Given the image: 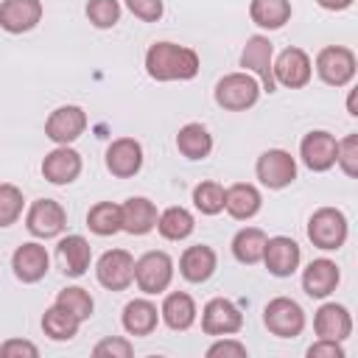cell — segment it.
<instances>
[{
  "label": "cell",
  "mask_w": 358,
  "mask_h": 358,
  "mask_svg": "<svg viewBox=\"0 0 358 358\" xmlns=\"http://www.w3.org/2000/svg\"><path fill=\"white\" fill-rule=\"evenodd\" d=\"M145 70L157 81H187L199 73V53L173 42H154L145 50Z\"/></svg>",
  "instance_id": "1"
},
{
  "label": "cell",
  "mask_w": 358,
  "mask_h": 358,
  "mask_svg": "<svg viewBox=\"0 0 358 358\" xmlns=\"http://www.w3.org/2000/svg\"><path fill=\"white\" fill-rule=\"evenodd\" d=\"M260 98V84L249 73H229L215 84V103L229 112H243Z\"/></svg>",
  "instance_id": "2"
},
{
  "label": "cell",
  "mask_w": 358,
  "mask_h": 358,
  "mask_svg": "<svg viewBox=\"0 0 358 358\" xmlns=\"http://www.w3.org/2000/svg\"><path fill=\"white\" fill-rule=\"evenodd\" d=\"M308 238L319 249H338L347 241V218L336 207H322L308 221Z\"/></svg>",
  "instance_id": "3"
},
{
  "label": "cell",
  "mask_w": 358,
  "mask_h": 358,
  "mask_svg": "<svg viewBox=\"0 0 358 358\" xmlns=\"http://www.w3.org/2000/svg\"><path fill=\"white\" fill-rule=\"evenodd\" d=\"M173 277V260L165 252H145L140 260H134V282L143 294H162L171 285Z\"/></svg>",
  "instance_id": "4"
},
{
  "label": "cell",
  "mask_w": 358,
  "mask_h": 358,
  "mask_svg": "<svg viewBox=\"0 0 358 358\" xmlns=\"http://www.w3.org/2000/svg\"><path fill=\"white\" fill-rule=\"evenodd\" d=\"M316 73L330 87H344L355 76V53L341 45H327L316 56Z\"/></svg>",
  "instance_id": "5"
},
{
  "label": "cell",
  "mask_w": 358,
  "mask_h": 358,
  "mask_svg": "<svg viewBox=\"0 0 358 358\" xmlns=\"http://www.w3.org/2000/svg\"><path fill=\"white\" fill-rule=\"evenodd\" d=\"M263 322H266L268 333H274V336H280V338H294V336H299L302 327H305V310H302L294 299L277 296V299H271V302L266 305Z\"/></svg>",
  "instance_id": "6"
},
{
  "label": "cell",
  "mask_w": 358,
  "mask_h": 358,
  "mask_svg": "<svg viewBox=\"0 0 358 358\" xmlns=\"http://www.w3.org/2000/svg\"><path fill=\"white\" fill-rule=\"evenodd\" d=\"M98 282L109 291H123L134 282V257L126 249H109L95 266Z\"/></svg>",
  "instance_id": "7"
},
{
  "label": "cell",
  "mask_w": 358,
  "mask_h": 358,
  "mask_svg": "<svg viewBox=\"0 0 358 358\" xmlns=\"http://www.w3.org/2000/svg\"><path fill=\"white\" fill-rule=\"evenodd\" d=\"M255 171H257V179H260L266 187H271V190H280V187H285V185H291V182L296 179V162H294V157H291L288 151H282V148H268V151H263V154L257 157Z\"/></svg>",
  "instance_id": "8"
},
{
  "label": "cell",
  "mask_w": 358,
  "mask_h": 358,
  "mask_svg": "<svg viewBox=\"0 0 358 358\" xmlns=\"http://www.w3.org/2000/svg\"><path fill=\"white\" fill-rule=\"evenodd\" d=\"M271 62H274V48L268 42V36H249L243 50H241V67L252 70L260 81H263V90L266 92H274L277 84H274V73H271Z\"/></svg>",
  "instance_id": "9"
},
{
  "label": "cell",
  "mask_w": 358,
  "mask_h": 358,
  "mask_svg": "<svg viewBox=\"0 0 358 358\" xmlns=\"http://www.w3.org/2000/svg\"><path fill=\"white\" fill-rule=\"evenodd\" d=\"M25 227L31 235L36 238H56L64 227H67V213L59 201L53 199H36L31 207H28V215H25Z\"/></svg>",
  "instance_id": "10"
},
{
  "label": "cell",
  "mask_w": 358,
  "mask_h": 358,
  "mask_svg": "<svg viewBox=\"0 0 358 358\" xmlns=\"http://www.w3.org/2000/svg\"><path fill=\"white\" fill-rule=\"evenodd\" d=\"M310 59L302 48H285L274 62H271V73H274V84L282 87H305L310 81Z\"/></svg>",
  "instance_id": "11"
},
{
  "label": "cell",
  "mask_w": 358,
  "mask_h": 358,
  "mask_svg": "<svg viewBox=\"0 0 358 358\" xmlns=\"http://www.w3.org/2000/svg\"><path fill=\"white\" fill-rule=\"evenodd\" d=\"M84 129H87V115L81 106H73V103L53 109L50 117L45 120V134L59 145H70L84 134Z\"/></svg>",
  "instance_id": "12"
},
{
  "label": "cell",
  "mask_w": 358,
  "mask_h": 358,
  "mask_svg": "<svg viewBox=\"0 0 358 358\" xmlns=\"http://www.w3.org/2000/svg\"><path fill=\"white\" fill-rule=\"evenodd\" d=\"M243 324V313L238 310L235 302L224 299V296H215L204 305V313H201V330L207 336H232L238 333Z\"/></svg>",
  "instance_id": "13"
},
{
  "label": "cell",
  "mask_w": 358,
  "mask_h": 358,
  "mask_svg": "<svg viewBox=\"0 0 358 358\" xmlns=\"http://www.w3.org/2000/svg\"><path fill=\"white\" fill-rule=\"evenodd\" d=\"M302 260V252L296 246V241L277 235V238H266V249H263V263L274 277H291L296 271Z\"/></svg>",
  "instance_id": "14"
},
{
  "label": "cell",
  "mask_w": 358,
  "mask_h": 358,
  "mask_svg": "<svg viewBox=\"0 0 358 358\" xmlns=\"http://www.w3.org/2000/svg\"><path fill=\"white\" fill-rule=\"evenodd\" d=\"M106 168L109 173L129 179L143 168V145L134 137H117L106 148Z\"/></svg>",
  "instance_id": "15"
},
{
  "label": "cell",
  "mask_w": 358,
  "mask_h": 358,
  "mask_svg": "<svg viewBox=\"0 0 358 358\" xmlns=\"http://www.w3.org/2000/svg\"><path fill=\"white\" fill-rule=\"evenodd\" d=\"M42 20L39 0H3L0 3V28L8 34H22L36 28Z\"/></svg>",
  "instance_id": "16"
},
{
  "label": "cell",
  "mask_w": 358,
  "mask_h": 358,
  "mask_svg": "<svg viewBox=\"0 0 358 358\" xmlns=\"http://www.w3.org/2000/svg\"><path fill=\"white\" fill-rule=\"evenodd\" d=\"M48 263H50L48 252L36 241L17 246L14 255H11V268H14L17 280H22V282H39L48 274Z\"/></svg>",
  "instance_id": "17"
},
{
  "label": "cell",
  "mask_w": 358,
  "mask_h": 358,
  "mask_svg": "<svg viewBox=\"0 0 358 358\" xmlns=\"http://www.w3.org/2000/svg\"><path fill=\"white\" fill-rule=\"evenodd\" d=\"M336 145H338V140L330 131H310V134H305V140L299 145L302 162L310 171H327L336 165Z\"/></svg>",
  "instance_id": "18"
},
{
  "label": "cell",
  "mask_w": 358,
  "mask_h": 358,
  "mask_svg": "<svg viewBox=\"0 0 358 358\" xmlns=\"http://www.w3.org/2000/svg\"><path fill=\"white\" fill-rule=\"evenodd\" d=\"M81 173V157L70 145H59L42 159V176L53 185H70Z\"/></svg>",
  "instance_id": "19"
},
{
  "label": "cell",
  "mask_w": 358,
  "mask_h": 358,
  "mask_svg": "<svg viewBox=\"0 0 358 358\" xmlns=\"http://www.w3.org/2000/svg\"><path fill=\"white\" fill-rule=\"evenodd\" d=\"M313 330L319 338H330V341H344L352 333V316L344 305L327 302L316 310L313 316Z\"/></svg>",
  "instance_id": "20"
},
{
  "label": "cell",
  "mask_w": 358,
  "mask_h": 358,
  "mask_svg": "<svg viewBox=\"0 0 358 358\" xmlns=\"http://www.w3.org/2000/svg\"><path fill=\"white\" fill-rule=\"evenodd\" d=\"M157 227V207L145 196H131L120 204V229L129 235H145Z\"/></svg>",
  "instance_id": "21"
},
{
  "label": "cell",
  "mask_w": 358,
  "mask_h": 358,
  "mask_svg": "<svg viewBox=\"0 0 358 358\" xmlns=\"http://www.w3.org/2000/svg\"><path fill=\"white\" fill-rule=\"evenodd\" d=\"M338 280H341L338 266H336L333 260H327V257H319V260H313V263L305 268V274H302V288H305L308 296L322 299V296H327V294L336 291Z\"/></svg>",
  "instance_id": "22"
},
{
  "label": "cell",
  "mask_w": 358,
  "mask_h": 358,
  "mask_svg": "<svg viewBox=\"0 0 358 358\" xmlns=\"http://www.w3.org/2000/svg\"><path fill=\"white\" fill-rule=\"evenodd\" d=\"M260 201H263L260 190L255 185H249V182H238V185H229L224 190V210L238 221L252 218L260 210Z\"/></svg>",
  "instance_id": "23"
},
{
  "label": "cell",
  "mask_w": 358,
  "mask_h": 358,
  "mask_svg": "<svg viewBox=\"0 0 358 358\" xmlns=\"http://www.w3.org/2000/svg\"><path fill=\"white\" fill-rule=\"evenodd\" d=\"M179 271H182V277L187 282H204V280H210L213 271H215V252L210 246H204V243L187 246L182 252V257H179Z\"/></svg>",
  "instance_id": "24"
},
{
  "label": "cell",
  "mask_w": 358,
  "mask_h": 358,
  "mask_svg": "<svg viewBox=\"0 0 358 358\" xmlns=\"http://www.w3.org/2000/svg\"><path fill=\"white\" fill-rule=\"evenodd\" d=\"M59 260H62V268L67 277H81L92 260V249L87 243V238H81V235L62 238L59 241Z\"/></svg>",
  "instance_id": "25"
},
{
  "label": "cell",
  "mask_w": 358,
  "mask_h": 358,
  "mask_svg": "<svg viewBox=\"0 0 358 358\" xmlns=\"http://www.w3.org/2000/svg\"><path fill=\"white\" fill-rule=\"evenodd\" d=\"M159 313H162V319H165V324H168L171 330H187V327L196 322V302H193L190 294L173 291V294L165 296Z\"/></svg>",
  "instance_id": "26"
},
{
  "label": "cell",
  "mask_w": 358,
  "mask_h": 358,
  "mask_svg": "<svg viewBox=\"0 0 358 358\" xmlns=\"http://www.w3.org/2000/svg\"><path fill=\"white\" fill-rule=\"evenodd\" d=\"M157 322H159V310L148 299H131L123 308V327L131 336H148V333H154Z\"/></svg>",
  "instance_id": "27"
},
{
  "label": "cell",
  "mask_w": 358,
  "mask_h": 358,
  "mask_svg": "<svg viewBox=\"0 0 358 358\" xmlns=\"http://www.w3.org/2000/svg\"><path fill=\"white\" fill-rule=\"evenodd\" d=\"M176 148L187 159H204L213 151V137L201 123H185L176 134Z\"/></svg>",
  "instance_id": "28"
},
{
  "label": "cell",
  "mask_w": 358,
  "mask_h": 358,
  "mask_svg": "<svg viewBox=\"0 0 358 358\" xmlns=\"http://www.w3.org/2000/svg\"><path fill=\"white\" fill-rule=\"evenodd\" d=\"M249 17H252L255 25L274 31V28H282L291 20V3L288 0H252Z\"/></svg>",
  "instance_id": "29"
},
{
  "label": "cell",
  "mask_w": 358,
  "mask_h": 358,
  "mask_svg": "<svg viewBox=\"0 0 358 358\" xmlns=\"http://www.w3.org/2000/svg\"><path fill=\"white\" fill-rule=\"evenodd\" d=\"M81 327V319H76L70 310H64L62 305H50L42 316V330L45 336H50L53 341H70Z\"/></svg>",
  "instance_id": "30"
},
{
  "label": "cell",
  "mask_w": 358,
  "mask_h": 358,
  "mask_svg": "<svg viewBox=\"0 0 358 358\" xmlns=\"http://www.w3.org/2000/svg\"><path fill=\"white\" fill-rule=\"evenodd\" d=\"M263 249H266V232L257 227H243L232 238V255L246 266H255L257 260H263Z\"/></svg>",
  "instance_id": "31"
},
{
  "label": "cell",
  "mask_w": 358,
  "mask_h": 358,
  "mask_svg": "<svg viewBox=\"0 0 358 358\" xmlns=\"http://www.w3.org/2000/svg\"><path fill=\"white\" fill-rule=\"evenodd\" d=\"M193 227H196V221H193V215H190L185 207H168L162 215H157V229H159V235L168 238V241H182V238H187V235L193 232Z\"/></svg>",
  "instance_id": "32"
},
{
  "label": "cell",
  "mask_w": 358,
  "mask_h": 358,
  "mask_svg": "<svg viewBox=\"0 0 358 358\" xmlns=\"http://www.w3.org/2000/svg\"><path fill=\"white\" fill-rule=\"evenodd\" d=\"M87 227L95 235H115V232H120V204L98 201L87 213Z\"/></svg>",
  "instance_id": "33"
},
{
  "label": "cell",
  "mask_w": 358,
  "mask_h": 358,
  "mask_svg": "<svg viewBox=\"0 0 358 358\" xmlns=\"http://www.w3.org/2000/svg\"><path fill=\"white\" fill-rule=\"evenodd\" d=\"M56 305H62L64 310H70V313H73L76 319H81V322L90 319V316H92V308H95L90 291H84V288H78V285L62 288L59 296H56Z\"/></svg>",
  "instance_id": "34"
},
{
  "label": "cell",
  "mask_w": 358,
  "mask_h": 358,
  "mask_svg": "<svg viewBox=\"0 0 358 358\" xmlns=\"http://www.w3.org/2000/svg\"><path fill=\"white\" fill-rule=\"evenodd\" d=\"M193 204L204 215H215L224 210V187L218 182H201L193 190Z\"/></svg>",
  "instance_id": "35"
},
{
  "label": "cell",
  "mask_w": 358,
  "mask_h": 358,
  "mask_svg": "<svg viewBox=\"0 0 358 358\" xmlns=\"http://www.w3.org/2000/svg\"><path fill=\"white\" fill-rule=\"evenodd\" d=\"M22 190L14 185H0V227H11L22 215Z\"/></svg>",
  "instance_id": "36"
},
{
  "label": "cell",
  "mask_w": 358,
  "mask_h": 358,
  "mask_svg": "<svg viewBox=\"0 0 358 358\" xmlns=\"http://www.w3.org/2000/svg\"><path fill=\"white\" fill-rule=\"evenodd\" d=\"M87 20L95 28H112L120 20V3L117 0H90L87 3Z\"/></svg>",
  "instance_id": "37"
},
{
  "label": "cell",
  "mask_w": 358,
  "mask_h": 358,
  "mask_svg": "<svg viewBox=\"0 0 358 358\" xmlns=\"http://www.w3.org/2000/svg\"><path fill=\"white\" fill-rule=\"evenodd\" d=\"M336 162L341 165V171L347 176L358 173V134H347L344 140H338L336 145Z\"/></svg>",
  "instance_id": "38"
},
{
  "label": "cell",
  "mask_w": 358,
  "mask_h": 358,
  "mask_svg": "<svg viewBox=\"0 0 358 358\" xmlns=\"http://www.w3.org/2000/svg\"><path fill=\"white\" fill-rule=\"evenodd\" d=\"M131 352H134L131 341H126V338H120V336H109V338H103V341H98V344L92 347V355H98V358H103V355H112V358H131Z\"/></svg>",
  "instance_id": "39"
},
{
  "label": "cell",
  "mask_w": 358,
  "mask_h": 358,
  "mask_svg": "<svg viewBox=\"0 0 358 358\" xmlns=\"http://www.w3.org/2000/svg\"><path fill=\"white\" fill-rule=\"evenodd\" d=\"M129 11L145 22H157L162 17V0H126Z\"/></svg>",
  "instance_id": "40"
},
{
  "label": "cell",
  "mask_w": 358,
  "mask_h": 358,
  "mask_svg": "<svg viewBox=\"0 0 358 358\" xmlns=\"http://www.w3.org/2000/svg\"><path fill=\"white\" fill-rule=\"evenodd\" d=\"M0 355H6V358H36L39 355V350L31 344V341H22V338H11V341H6L3 347H0Z\"/></svg>",
  "instance_id": "41"
},
{
  "label": "cell",
  "mask_w": 358,
  "mask_h": 358,
  "mask_svg": "<svg viewBox=\"0 0 358 358\" xmlns=\"http://www.w3.org/2000/svg\"><path fill=\"white\" fill-rule=\"evenodd\" d=\"M308 358H344V347L330 338H319L308 347Z\"/></svg>",
  "instance_id": "42"
},
{
  "label": "cell",
  "mask_w": 358,
  "mask_h": 358,
  "mask_svg": "<svg viewBox=\"0 0 358 358\" xmlns=\"http://www.w3.org/2000/svg\"><path fill=\"white\" fill-rule=\"evenodd\" d=\"M207 355H210V358H215V355H235V358H243V355H246V347H243L241 341L224 338V341H215V344L207 350Z\"/></svg>",
  "instance_id": "43"
},
{
  "label": "cell",
  "mask_w": 358,
  "mask_h": 358,
  "mask_svg": "<svg viewBox=\"0 0 358 358\" xmlns=\"http://www.w3.org/2000/svg\"><path fill=\"white\" fill-rule=\"evenodd\" d=\"M322 8H327V11H341V8H347V6H352V0H316Z\"/></svg>",
  "instance_id": "44"
},
{
  "label": "cell",
  "mask_w": 358,
  "mask_h": 358,
  "mask_svg": "<svg viewBox=\"0 0 358 358\" xmlns=\"http://www.w3.org/2000/svg\"><path fill=\"white\" fill-rule=\"evenodd\" d=\"M347 112H350V115H358V109H355V90H352L350 98H347Z\"/></svg>",
  "instance_id": "45"
}]
</instances>
